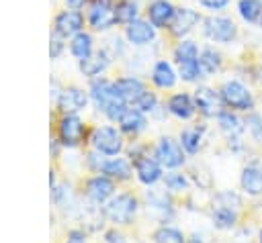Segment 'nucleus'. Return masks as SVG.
Here are the masks:
<instances>
[{"instance_id":"obj_31","label":"nucleus","mask_w":262,"mask_h":243,"mask_svg":"<svg viewBox=\"0 0 262 243\" xmlns=\"http://www.w3.org/2000/svg\"><path fill=\"white\" fill-rule=\"evenodd\" d=\"M217 118H219V125H221V129L229 135V137H233V135H237V133H242V120L235 116V114H231L229 110H221L219 114H217Z\"/></svg>"},{"instance_id":"obj_6","label":"nucleus","mask_w":262,"mask_h":243,"mask_svg":"<svg viewBox=\"0 0 262 243\" xmlns=\"http://www.w3.org/2000/svg\"><path fill=\"white\" fill-rule=\"evenodd\" d=\"M90 143L102 155H117L123 149L121 133L113 127H96L90 135Z\"/></svg>"},{"instance_id":"obj_36","label":"nucleus","mask_w":262,"mask_h":243,"mask_svg":"<svg viewBox=\"0 0 262 243\" xmlns=\"http://www.w3.org/2000/svg\"><path fill=\"white\" fill-rule=\"evenodd\" d=\"M199 4L209 8V10H221L229 4V0H199Z\"/></svg>"},{"instance_id":"obj_33","label":"nucleus","mask_w":262,"mask_h":243,"mask_svg":"<svg viewBox=\"0 0 262 243\" xmlns=\"http://www.w3.org/2000/svg\"><path fill=\"white\" fill-rule=\"evenodd\" d=\"M63 41L66 39L61 35H57V33L51 31V35H49V57L51 59H57L63 53V49H66V43Z\"/></svg>"},{"instance_id":"obj_21","label":"nucleus","mask_w":262,"mask_h":243,"mask_svg":"<svg viewBox=\"0 0 262 243\" xmlns=\"http://www.w3.org/2000/svg\"><path fill=\"white\" fill-rule=\"evenodd\" d=\"M119 129L123 131V133H129V135H137V133H141L143 129H145V125H147V120H145V116H143V112L141 110H137V108H125V112L119 116Z\"/></svg>"},{"instance_id":"obj_37","label":"nucleus","mask_w":262,"mask_h":243,"mask_svg":"<svg viewBox=\"0 0 262 243\" xmlns=\"http://www.w3.org/2000/svg\"><path fill=\"white\" fill-rule=\"evenodd\" d=\"M68 8H74V10H80L84 8V4H88V0H63Z\"/></svg>"},{"instance_id":"obj_16","label":"nucleus","mask_w":262,"mask_h":243,"mask_svg":"<svg viewBox=\"0 0 262 243\" xmlns=\"http://www.w3.org/2000/svg\"><path fill=\"white\" fill-rule=\"evenodd\" d=\"M78 65H80V71H82L86 78H90V80L100 78V74L111 65V53H108L106 49H98V51H94L88 59L78 61Z\"/></svg>"},{"instance_id":"obj_27","label":"nucleus","mask_w":262,"mask_h":243,"mask_svg":"<svg viewBox=\"0 0 262 243\" xmlns=\"http://www.w3.org/2000/svg\"><path fill=\"white\" fill-rule=\"evenodd\" d=\"M199 65H201V71L203 74H215L221 65V55L211 49V47H205L201 53H199Z\"/></svg>"},{"instance_id":"obj_12","label":"nucleus","mask_w":262,"mask_h":243,"mask_svg":"<svg viewBox=\"0 0 262 243\" xmlns=\"http://www.w3.org/2000/svg\"><path fill=\"white\" fill-rule=\"evenodd\" d=\"M125 37L131 45H149L154 39H156V27L149 22V20H141V18H135L133 22L125 25Z\"/></svg>"},{"instance_id":"obj_35","label":"nucleus","mask_w":262,"mask_h":243,"mask_svg":"<svg viewBox=\"0 0 262 243\" xmlns=\"http://www.w3.org/2000/svg\"><path fill=\"white\" fill-rule=\"evenodd\" d=\"M166 186H168L170 190H182V188L186 186V180H184V176H182V174L172 172V174H168V176H166Z\"/></svg>"},{"instance_id":"obj_14","label":"nucleus","mask_w":262,"mask_h":243,"mask_svg":"<svg viewBox=\"0 0 262 243\" xmlns=\"http://www.w3.org/2000/svg\"><path fill=\"white\" fill-rule=\"evenodd\" d=\"M174 4L170 0H151L147 4V20L156 27V29H166L170 27L172 18H174Z\"/></svg>"},{"instance_id":"obj_25","label":"nucleus","mask_w":262,"mask_h":243,"mask_svg":"<svg viewBox=\"0 0 262 243\" xmlns=\"http://www.w3.org/2000/svg\"><path fill=\"white\" fill-rule=\"evenodd\" d=\"M242 188L248 194H262V167L252 163L242 174Z\"/></svg>"},{"instance_id":"obj_34","label":"nucleus","mask_w":262,"mask_h":243,"mask_svg":"<svg viewBox=\"0 0 262 243\" xmlns=\"http://www.w3.org/2000/svg\"><path fill=\"white\" fill-rule=\"evenodd\" d=\"M156 106H158V98H156L154 92H145L135 104V108L141 110V112H151V110H156Z\"/></svg>"},{"instance_id":"obj_8","label":"nucleus","mask_w":262,"mask_h":243,"mask_svg":"<svg viewBox=\"0 0 262 243\" xmlns=\"http://www.w3.org/2000/svg\"><path fill=\"white\" fill-rule=\"evenodd\" d=\"M84 31V14L74 8H66L55 14L53 18V33L61 35L63 39L74 37L76 33Z\"/></svg>"},{"instance_id":"obj_24","label":"nucleus","mask_w":262,"mask_h":243,"mask_svg":"<svg viewBox=\"0 0 262 243\" xmlns=\"http://www.w3.org/2000/svg\"><path fill=\"white\" fill-rule=\"evenodd\" d=\"M102 174L115 178V180H129L131 178V165L129 161H125L123 157H113V159H106V161H100V167H98Z\"/></svg>"},{"instance_id":"obj_20","label":"nucleus","mask_w":262,"mask_h":243,"mask_svg":"<svg viewBox=\"0 0 262 243\" xmlns=\"http://www.w3.org/2000/svg\"><path fill=\"white\" fill-rule=\"evenodd\" d=\"M68 49L72 53V57L76 61H84L88 59L92 53H94V41H92V35L90 33H76L74 37H70V43H68Z\"/></svg>"},{"instance_id":"obj_18","label":"nucleus","mask_w":262,"mask_h":243,"mask_svg":"<svg viewBox=\"0 0 262 243\" xmlns=\"http://www.w3.org/2000/svg\"><path fill=\"white\" fill-rule=\"evenodd\" d=\"M113 192H115V184L106 176H94L86 184V196L96 204H102L104 200H108Z\"/></svg>"},{"instance_id":"obj_32","label":"nucleus","mask_w":262,"mask_h":243,"mask_svg":"<svg viewBox=\"0 0 262 243\" xmlns=\"http://www.w3.org/2000/svg\"><path fill=\"white\" fill-rule=\"evenodd\" d=\"M154 243H184V235L174 227H162L156 231Z\"/></svg>"},{"instance_id":"obj_30","label":"nucleus","mask_w":262,"mask_h":243,"mask_svg":"<svg viewBox=\"0 0 262 243\" xmlns=\"http://www.w3.org/2000/svg\"><path fill=\"white\" fill-rule=\"evenodd\" d=\"M201 139H203V133L199 127H190V129H184L182 135H180V145L188 151V153H196L199 147H201Z\"/></svg>"},{"instance_id":"obj_5","label":"nucleus","mask_w":262,"mask_h":243,"mask_svg":"<svg viewBox=\"0 0 262 243\" xmlns=\"http://www.w3.org/2000/svg\"><path fill=\"white\" fill-rule=\"evenodd\" d=\"M237 198L231 192H223L215 198L213 204V223L217 229H231L237 218Z\"/></svg>"},{"instance_id":"obj_7","label":"nucleus","mask_w":262,"mask_h":243,"mask_svg":"<svg viewBox=\"0 0 262 243\" xmlns=\"http://www.w3.org/2000/svg\"><path fill=\"white\" fill-rule=\"evenodd\" d=\"M203 33L217 43H231L237 35V29L227 16H209L203 20Z\"/></svg>"},{"instance_id":"obj_1","label":"nucleus","mask_w":262,"mask_h":243,"mask_svg":"<svg viewBox=\"0 0 262 243\" xmlns=\"http://www.w3.org/2000/svg\"><path fill=\"white\" fill-rule=\"evenodd\" d=\"M90 100L111 120H119V116L127 108V102L119 96V92L115 88V82H111L106 78H94L92 80V84H90Z\"/></svg>"},{"instance_id":"obj_9","label":"nucleus","mask_w":262,"mask_h":243,"mask_svg":"<svg viewBox=\"0 0 262 243\" xmlns=\"http://www.w3.org/2000/svg\"><path fill=\"white\" fill-rule=\"evenodd\" d=\"M221 100L229 106V108H237V110H248L252 108V94L248 92V88L242 82H225L221 88Z\"/></svg>"},{"instance_id":"obj_3","label":"nucleus","mask_w":262,"mask_h":243,"mask_svg":"<svg viewBox=\"0 0 262 243\" xmlns=\"http://www.w3.org/2000/svg\"><path fill=\"white\" fill-rule=\"evenodd\" d=\"M137 212V200L133 194H117L104 206V214L115 225H129Z\"/></svg>"},{"instance_id":"obj_23","label":"nucleus","mask_w":262,"mask_h":243,"mask_svg":"<svg viewBox=\"0 0 262 243\" xmlns=\"http://www.w3.org/2000/svg\"><path fill=\"white\" fill-rule=\"evenodd\" d=\"M168 110H170L174 116H178V118H190V116L194 114L196 106H194V102H192V98H190L188 94L180 92V94L170 96V100H168Z\"/></svg>"},{"instance_id":"obj_15","label":"nucleus","mask_w":262,"mask_h":243,"mask_svg":"<svg viewBox=\"0 0 262 243\" xmlns=\"http://www.w3.org/2000/svg\"><path fill=\"white\" fill-rule=\"evenodd\" d=\"M199 22H201V16H199L196 10H192V8H176L174 18H172V22H170L168 29H170V33L176 35V37H184V35L190 33Z\"/></svg>"},{"instance_id":"obj_19","label":"nucleus","mask_w":262,"mask_h":243,"mask_svg":"<svg viewBox=\"0 0 262 243\" xmlns=\"http://www.w3.org/2000/svg\"><path fill=\"white\" fill-rule=\"evenodd\" d=\"M135 172H137V178L141 184L145 186H151L156 184L160 178H162V167H160V161L158 159H151L147 155H139L135 159Z\"/></svg>"},{"instance_id":"obj_4","label":"nucleus","mask_w":262,"mask_h":243,"mask_svg":"<svg viewBox=\"0 0 262 243\" xmlns=\"http://www.w3.org/2000/svg\"><path fill=\"white\" fill-rule=\"evenodd\" d=\"M86 137V125L78 114H63L57 123V139L63 147H78Z\"/></svg>"},{"instance_id":"obj_11","label":"nucleus","mask_w":262,"mask_h":243,"mask_svg":"<svg viewBox=\"0 0 262 243\" xmlns=\"http://www.w3.org/2000/svg\"><path fill=\"white\" fill-rule=\"evenodd\" d=\"M156 159L160 161V165L164 167H178L182 165L184 161V155H182V147L178 145V141L170 139V137H164L158 141L156 145Z\"/></svg>"},{"instance_id":"obj_26","label":"nucleus","mask_w":262,"mask_h":243,"mask_svg":"<svg viewBox=\"0 0 262 243\" xmlns=\"http://www.w3.org/2000/svg\"><path fill=\"white\" fill-rule=\"evenodd\" d=\"M174 59H176L178 65L199 61V47H196V43L194 41H188V39H182L174 47Z\"/></svg>"},{"instance_id":"obj_39","label":"nucleus","mask_w":262,"mask_h":243,"mask_svg":"<svg viewBox=\"0 0 262 243\" xmlns=\"http://www.w3.org/2000/svg\"><path fill=\"white\" fill-rule=\"evenodd\" d=\"M260 243H262V233H260Z\"/></svg>"},{"instance_id":"obj_22","label":"nucleus","mask_w":262,"mask_h":243,"mask_svg":"<svg viewBox=\"0 0 262 243\" xmlns=\"http://www.w3.org/2000/svg\"><path fill=\"white\" fill-rule=\"evenodd\" d=\"M151 82H154L158 88H162V90L172 88V86L176 84V71H174V67H172L166 59L156 61V65H154V69H151Z\"/></svg>"},{"instance_id":"obj_13","label":"nucleus","mask_w":262,"mask_h":243,"mask_svg":"<svg viewBox=\"0 0 262 243\" xmlns=\"http://www.w3.org/2000/svg\"><path fill=\"white\" fill-rule=\"evenodd\" d=\"M115 88H117L119 96H121L127 104H131V106H135L137 100L147 92L145 84H143L139 78H135V76H125V78L115 80Z\"/></svg>"},{"instance_id":"obj_10","label":"nucleus","mask_w":262,"mask_h":243,"mask_svg":"<svg viewBox=\"0 0 262 243\" xmlns=\"http://www.w3.org/2000/svg\"><path fill=\"white\" fill-rule=\"evenodd\" d=\"M57 102V108L63 112V114H76L80 112L82 108H86L88 104V96L84 90L76 88V86H70V88H63L59 92V96L55 98Z\"/></svg>"},{"instance_id":"obj_28","label":"nucleus","mask_w":262,"mask_h":243,"mask_svg":"<svg viewBox=\"0 0 262 243\" xmlns=\"http://www.w3.org/2000/svg\"><path fill=\"white\" fill-rule=\"evenodd\" d=\"M139 8L135 0H119L117 2V22L119 25H129L137 18Z\"/></svg>"},{"instance_id":"obj_38","label":"nucleus","mask_w":262,"mask_h":243,"mask_svg":"<svg viewBox=\"0 0 262 243\" xmlns=\"http://www.w3.org/2000/svg\"><path fill=\"white\" fill-rule=\"evenodd\" d=\"M66 243H86V241H84V235H82L80 231H72Z\"/></svg>"},{"instance_id":"obj_29","label":"nucleus","mask_w":262,"mask_h":243,"mask_svg":"<svg viewBox=\"0 0 262 243\" xmlns=\"http://www.w3.org/2000/svg\"><path fill=\"white\" fill-rule=\"evenodd\" d=\"M237 10L246 22H256L262 16V0H239Z\"/></svg>"},{"instance_id":"obj_17","label":"nucleus","mask_w":262,"mask_h":243,"mask_svg":"<svg viewBox=\"0 0 262 243\" xmlns=\"http://www.w3.org/2000/svg\"><path fill=\"white\" fill-rule=\"evenodd\" d=\"M194 106L205 116H215L221 112V96L211 88H199L194 92Z\"/></svg>"},{"instance_id":"obj_2","label":"nucleus","mask_w":262,"mask_h":243,"mask_svg":"<svg viewBox=\"0 0 262 243\" xmlns=\"http://www.w3.org/2000/svg\"><path fill=\"white\" fill-rule=\"evenodd\" d=\"M117 2L119 0H88L86 22L94 31H108L117 25Z\"/></svg>"},{"instance_id":"obj_40","label":"nucleus","mask_w":262,"mask_h":243,"mask_svg":"<svg viewBox=\"0 0 262 243\" xmlns=\"http://www.w3.org/2000/svg\"><path fill=\"white\" fill-rule=\"evenodd\" d=\"M260 27H262V16H260Z\"/></svg>"}]
</instances>
